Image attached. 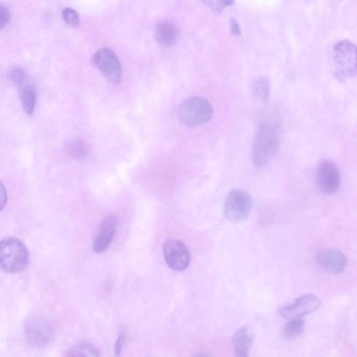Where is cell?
I'll return each instance as SVG.
<instances>
[{"label":"cell","instance_id":"6da1fadb","mask_svg":"<svg viewBox=\"0 0 357 357\" xmlns=\"http://www.w3.org/2000/svg\"><path fill=\"white\" fill-rule=\"evenodd\" d=\"M280 137V125L277 120L270 118L261 125L252 151L255 166L263 169L272 162L279 149Z\"/></svg>","mask_w":357,"mask_h":357},{"label":"cell","instance_id":"7a4b0ae2","mask_svg":"<svg viewBox=\"0 0 357 357\" xmlns=\"http://www.w3.org/2000/svg\"><path fill=\"white\" fill-rule=\"evenodd\" d=\"M29 253L26 246L16 238L0 241V268L15 274L23 271L28 265Z\"/></svg>","mask_w":357,"mask_h":357},{"label":"cell","instance_id":"3957f363","mask_svg":"<svg viewBox=\"0 0 357 357\" xmlns=\"http://www.w3.org/2000/svg\"><path fill=\"white\" fill-rule=\"evenodd\" d=\"M213 116L210 102L200 96H193L181 105L178 116L180 121L188 127H197L209 122Z\"/></svg>","mask_w":357,"mask_h":357},{"label":"cell","instance_id":"277c9868","mask_svg":"<svg viewBox=\"0 0 357 357\" xmlns=\"http://www.w3.org/2000/svg\"><path fill=\"white\" fill-rule=\"evenodd\" d=\"M355 45L344 40L334 46L333 61L336 67V74L340 78H351L356 73Z\"/></svg>","mask_w":357,"mask_h":357},{"label":"cell","instance_id":"5b68a950","mask_svg":"<svg viewBox=\"0 0 357 357\" xmlns=\"http://www.w3.org/2000/svg\"><path fill=\"white\" fill-rule=\"evenodd\" d=\"M252 206V199L248 193L232 190L228 193L225 202V216L233 223L243 221L249 217Z\"/></svg>","mask_w":357,"mask_h":357},{"label":"cell","instance_id":"8992f818","mask_svg":"<svg viewBox=\"0 0 357 357\" xmlns=\"http://www.w3.org/2000/svg\"><path fill=\"white\" fill-rule=\"evenodd\" d=\"M92 62L106 78L113 84H119L122 78L121 63L113 51L103 47L97 51Z\"/></svg>","mask_w":357,"mask_h":357},{"label":"cell","instance_id":"52a82bcc","mask_svg":"<svg viewBox=\"0 0 357 357\" xmlns=\"http://www.w3.org/2000/svg\"><path fill=\"white\" fill-rule=\"evenodd\" d=\"M164 256L169 267L177 272L185 271L191 261V254L186 246L177 239L167 240L163 247Z\"/></svg>","mask_w":357,"mask_h":357},{"label":"cell","instance_id":"ba28073f","mask_svg":"<svg viewBox=\"0 0 357 357\" xmlns=\"http://www.w3.org/2000/svg\"><path fill=\"white\" fill-rule=\"evenodd\" d=\"M321 305V301L316 295H303L298 298L292 303L281 308L280 314L288 320L299 319L317 311L320 308Z\"/></svg>","mask_w":357,"mask_h":357},{"label":"cell","instance_id":"9c48e42d","mask_svg":"<svg viewBox=\"0 0 357 357\" xmlns=\"http://www.w3.org/2000/svg\"><path fill=\"white\" fill-rule=\"evenodd\" d=\"M316 180L322 192L335 193L340 184V175L337 166L330 161L322 162L316 171Z\"/></svg>","mask_w":357,"mask_h":357},{"label":"cell","instance_id":"30bf717a","mask_svg":"<svg viewBox=\"0 0 357 357\" xmlns=\"http://www.w3.org/2000/svg\"><path fill=\"white\" fill-rule=\"evenodd\" d=\"M25 333L30 344L41 347L46 345L52 338L53 329L46 320L34 317L26 323Z\"/></svg>","mask_w":357,"mask_h":357},{"label":"cell","instance_id":"8fae6325","mask_svg":"<svg viewBox=\"0 0 357 357\" xmlns=\"http://www.w3.org/2000/svg\"><path fill=\"white\" fill-rule=\"evenodd\" d=\"M118 226V217L111 215L102 222L93 244V250L96 254L105 252L113 241Z\"/></svg>","mask_w":357,"mask_h":357},{"label":"cell","instance_id":"7c38bea8","mask_svg":"<svg viewBox=\"0 0 357 357\" xmlns=\"http://www.w3.org/2000/svg\"><path fill=\"white\" fill-rule=\"evenodd\" d=\"M318 264L333 274L341 273L347 263L345 255L340 250L326 249L321 251L316 257Z\"/></svg>","mask_w":357,"mask_h":357},{"label":"cell","instance_id":"4fadbf2b","mask_svg":"<svg viewBox=\"0 0 357 357\" xmlns=\"http://www.w3.org/2000/svg\"><path fill=\"white\" fill-rule=\"evenodd\" d=\"M16 85L20 91L21 101L24 111L29 116L32 115L36 104V90L32 79L28 74Z\"/></svg>","mask_w":357,"mask_h":357},{"label":"cell","instance_id":"5bb4252c","mask_svg":"<svg viewBox=\"0 0 357 357\" xmlns=\"http://www.w3.org/2000/svg\"><path fill=\"white\" fill-rule=\"evenodd\" d=\"M155 37L162 46L171 47L175 44L179 37L177 26L171 21L159 23L155 29Z\"/></svg>","mask_w":357,"mask_h":357},{"label":"cell","instance_id":"9a60e30c","mask_svg":"<svg viewBox=\"0 0 357 357\" xmlns=\"http://www.w3.org/2000/svg\"><path fill=\"white\" fill-rule=\"evenodd\" d=\"M252 337L246 327L236 331L232 338L235 354L237 356H248L252 347Z\"/></svg>","mask_w":357,"mask_h":357},{"label":"cell","instance_id":"2e32d148","mask_svg":"<svg viewBox=\"0 0 357 357\" xmlns=\"http://www.w3.org/2000/svg\"><path fill=\"white\" fill-rule=\"evenodd\" d=\"M65 149L70 157L77 160H85L89 153V145L83 140H75L68 142Z\"/></svg>","mask_w":357,"mask_h":357},{"label":"cell","instance_id":"e0dca14e","mask_svg":"<svg viewBox=\"0 0 357 357\" xmlns=\"http://www.w3.org/2000/svg\"><path fill=\"white\" fill-rule=\"evenodd\" d=\"M68 355L72 356H100V351L91 343H82L74 346L68 351Z\"/></svg>","mask_w":357,"mask_h":357},{"label":"cell","instance_id":"ac0fdd59","mask_svg":"<svg viewBox=\"0 0 357 357\" xmlns=\"http://www.w3.org/2000/svg\"><path fill=\"white\" fill-rule=\"evenodd\" d=\"M252 91L259 99L266 101L269 98L270 84L266 77L259 78L252 85Z\"/></svg>","mask_w":357,"mask_h":357},{"label":"cell","instance_id":"d6986e66","mask_svg":"<svg viewBox=\"0 0 357 357\" xmlns=\"http://www.w3.org/2000/svg\"><path fill=\"white\" fill-rule=\"evenodd\" d=\"M283 331V336L286 339H293L299 336L305 326L304 321L299 319L290 320Z\"/></svg>","mask_w":357,"mask_h":357},{"label":"cell","instance_id":"ffe728a7","mask_svg":"<svg viewBox=\"0 0 357 357\" xmlns=\"http://www.w3.org/2000/svg\"><path fill=\"white\" fill-rule=\"evenodd\" d=\"M201 1L211 10L217 13L233 4V0H201Z\"/></svg>","mask_w":357,"mask_h":357},{"label":"cell","instance_id":"44dd1931","mask_svg":"<svg viewBox=\"0 0 357 357\" xmlns=\"http://www.w3.org/2000/svg\"><path fill=\"white\" fill-rule=\"evenodd\" d=\"M63 17L65 21L70 26L77 28L80 23V19L78 13L72 9H65L63 11Z\"/></svg>","mask_w":357,"mask_h":357},{"label":"cell","instance_id":"7402d4cb","mask_svg":"<svg viewBox=\"0 0 357 357\" xmlns=\"http://www.w3.org/2000/svg\"><path fill=\"white\" fill-rule=\"evenodd\" d=\"M11 14L8 7L0 5V30L6 28L10 23Z\"/></svg>","mask_w":357,"mask_h":357},{"label":"cell","instance_id":"603a6c76","mask_svg":"<svg viewBox=\"0 0 357 357\" xmlns=\"http://www.w3.org/2000/svg\"><path fill=\"white\" fill-rule=\"evenodd\" d=\"M8 193L3 184L0 182V212H1L7 205Z\"/></svg>","mask_w":357,"mask_h":357},{"label":"cell","instance_id":"cb8c5ba5","mask_svg":"<svg viewBox=\"0 0 357 357\" xmlns=\"http://www.w3.org/2000/svg\"><path fill=\"white\" fill-rule=\"evenodd\" d=\"M125 336L122 334L119 336L115 346V353L116 355L119 356L121 353L124 343H125Z\"/></svg>","mask_w":357,"mask_h":357},{"label":"cell","instance_id":"d4e9b609","mask_svg":"<svg viewBox=\"0 0 357 357\" xmlns=\"http://www.w3.org/2000/svg\"><path fill=\"white\" fill-rule=\"evenodd\" d=\"M231 30L232 32L235 35H239L240 34V28L239 26L238 23L235 20H232L231 21Z\"/></svg>","mask_w":357,"mask_h":357}]
</instances>
